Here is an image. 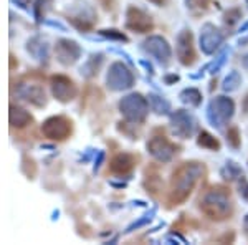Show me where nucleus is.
<instances>
[{
	"label": "nucleus",
	"mask_w": 248,
	"mask_h": 245,
	"mask_svg": "<svg viewBox=\"0 0 248 245\" xmlns=\"http://www.w3.org/2000/svg\"><path fill=\"white\" fill-rule=\"evenodd\" d=\"M203 172H205V167L197 161H187L175 167L170 178V191L167 202L170 206H181L186 202L203 176Z\"/></svg>",
	"instance_id": "1"
},
{
	"label": "nucleus",
	"mask_w": 248,
	"mask_h": 245,
	"mask_svg": "<svg viewBox=\"0 0 248 245\" xmlns=\"http://www.w3.org/2000/svg\"><path fill=\"white\" fill-rule=\"evenodd\" d=\"M202 214L207 215L210 220L222 222L233 215V204L230 200V191L222 186L210 187L203 192V196L199 200Z\"/></svg>",
	"instance_id": "2"
},
{
	"label": "nucleus",
	"mask_w": 248,
	"mask_h": 245,
	"mask_svg": "<svg viewBox=\"0 0 248 245\" xmlns=\"http://www.w3.org/2000/svg\"><path fill=\"white\" fill-rule=\"evenodd\" d=\"M119 113L127 123L142 124L149 113V101L141 93H129L119 99Z\"/></svg>",
	"instance_id": "3"
},
{
	"label": "nucleus",
	"mask_w": 248,
	"mask_h": 245,
	"mask_svg": "<svg viewBox=\"0 0 248 245\" xmlns=\"http://www.w3.org/2000/svg\"><path fill=\"white\" fill-rule=\"evenodd\" d=\"M235 114V103L229 96H215L207 106V119L214 128L222 130Z\"/></svg>",
	"instance_id": "4"
},
{
	"label": "nucleus",
	"mask_w": 248,
	"mask_h": 245,
	"mask_svg": "<svg viewBox=\"0 0 248 245\" xmlns=\"http://www.w3.org/2000/svg\"><path fill=\"white\" fill-rule=\"evenodd\" d=\"M42 132L46 139L50 141H66L71 134H73V121L63 114L50 116L42 124Z\"/></svg>",
	"instance_id": "5"
},
{
	"label": "nucleus",
	"mask_w": 248,
	"mask_h": 245,
	"mask_svg": "<svg viewBox=\"0 0 248 245\" xmlns=\"http://www.w3.org/2000/svg\"><path fill=\"white\" fill-rule=\"evenodd\" d=\"M134 85V75L129 66L123 62H114L109 65L106 73V86L111 91H124Z\"/></svg>",
	"instance_id": "6"
},
{
	"label": "nucleus",
	"mask_w": 248,
	"mask_h": 245,
	"mask_svg": "<svg viewBox=\"0 0 248 245\" xmlns=\"http://www.w3.org/2000/svg\"><path fill=\"white\" fill-rule=\"evenodd\" d=\"M199 123L194 114L186 110H175L170 113V130L174 136L181 139H189L197 132Z\"/></svg>",
	"instance_id": "7"
},
{
	"label": "nucleus",
	"mask_w": 248,
	"mask_h": 245,
	"mask_svg": "<svg viewBox=\"0 0 248 245\" xmlns=\"http://www.w3.org/2000/svg\"><path fill=\"white\" fill-rule=\"evenodd\" d=\"M146 147H147V152H149L155 161H159V163H170V161L174 159V156L177 154V149H179L174 143H170L169 139L164 136V132H161V134L154 132L149 138V141H147Z\"/></svg>",
	"instance_id": "8"
},
{
	"label": "nucleus",
	"mask_w": 248,
	"mask_h": 245,
	"mask_svg": "<svg viewBox=\"0 0 248 245\" xmlns=\"http://www.w3.org/2000/svg\"><path fill=\"white\" fill-rule=\"evenodd\" d=\"M175 55L177 60L184 66H192L197 60L194 47V35L189 29H184L179 32L177 38H175Z\"/></svg>",
	"instance_id": "9"
},
{
	"label": "nucleus",
	"mask_w": 248,
	"mask_h": 245,
	"mask_svg": "<svg viewBox=\"0 0 248 245\" xmlns=\"http://www.w3.org/2000/svg\"><path fill=\"white\" fill-rule=\"evenodd\" d=\"M50 90L53 98L60 103H70L77 98L78 88L71 78L65 75H53L50 78Z\"/></svg>",
	"instance_id": "10"
},
{
	"label": "nucleus",
	"mask_w": 248,
	"mask_h": 245,
	"mask_svg": "<svg viewBox=\"0 0 248 245\" xmlns=\"http://www.w3.org/2000/svg\"><path fill=\"white\" fill-rule=\"evenodd\" d=\"M142 50L146 51L147 55L154 57L162 66H166L167 63L170 62V57H172L170 45L166 38L161 37V35H151V37H147L142 42Z\"/></svg>",
	"instance_id": "11"
},
{
	"label": "nucleus",
	"mask_w": 248,
	"mask_h": 245,
	"mask_svg": "<svg viewBox=\"0 0 248 245\" xmlns=\"http://www.w3.org/2000/svg\"><path fill=\"white\" fill-rule=\"evenodd\" d=\"M126 29L136 33H149L154 29V22L142 9L129 5L126 10Z\"/></svg>",
	"instance_id": "12"
},
{
	"label": "nucleus",
	"mask_w": 248,
	"mask_h": 245,
	"mask_svg": "<svg viewBox=\"0 0 248 245\" xmlns=\"http://www.w3.org/2000/svg\"><path fill=\"white\" fill-rule=\"evenodd\" d=\"M81 47L78 45L75 40L70 38H60L55 45V55H57V60L62 63L63 66H71L81 58Z\"/></svg>",
	"instance_id": "13"
},
{
	"label": "nucleus",
	"mask_w": 248,
	"mask_h": 245,
	"mask_svg": "<svg viewBox=\"0 0 248 245\" xmlns=\"http://www.w3.org/2000/svg\"><path fill=\"white\" fill-rule=\"evenodd\" d=\"M222 43H223L222 32L214 23H205L201 29V38H199V47H201L202 53L214 55L222 47Z\"/></svg>",
	"instance_id": "14"
},
{
	"label": "nucleus",
	"mask_w": 248,
	"mask_h": 245,
	"mask_svg": "<svg viewBox=\"0 0 248 245\" xmlns=\"http://www.w3.org/2000/svg\"><path fill=\"white\" fill-rule=\"evenodd\" d=\"M68 22H70L77 30L81 32V33H86V32H91L94 29L96 12L93 10V7L88 5L86 2H81L77 7V12L68 17Z\"/></svg>",
	"instance_id": "15"
},
{
	"label": "nucleus",
	"mask_w": 248,
	"mask_h": 245,
	"mask_svg": "<svg viewBox=\"0 0 248 245\" xmlns=\"http://www.w3.org/2000/svg\"><path fill=\"white\" fill-rule=\"evenodd\" d=\"M15 93L20 99L33 104L37 108H45L48 103L46 93L38 83H18Z\"/></svg>",
	"instance_id": "16"
},
{
	"label": "nucleus",
	"mask_w": 248,
	"mask_h": 245,
	"mask_svg": "<svg viewBox=\"0 0 248 245\" xmlns=\"http://www.w3.org/2000/svg\"><path fill=\"white\" fill-rule=\"evenodd\" d=\"M136 163H138V159H136V156L131 154V152H118V154L109 161V172L123 178V176H127L134 171Z\"/></svg>",
	"instance_id": "17"
},
{
	"label": "nucleus",
	"mask_w": 248,
	"mask_h": 245,
	"mask_svg": "<svg viewBox=\"0 0 248 245\" xmlns=\"http://www.w3.org/2000/svg\"><path fill=\"white\" fill-rule=\"evenodd\" d=\"M27 51L33 57L37 62L40 63H48V58H50V47H48V42L42 35H35L31 37L29 42H27Z\"/></svg>",
	"instance_id": "18"
},
{
	"label": "nucleus",
	"mask_w": 248,
	"mask_h": 245,
	"mask_svg": "<svg viewBox=\"0 0 248 245\" xmlns=\"http://www.w3.org/2000/svg\"><path fill=\"white\" fill-rule=\"evenodd\" d=\"M9 123H10L12 128L22 130V128H27L29 124L33 123V116H31L27 110H23V108L15 106V104H10V108H9Z\"/></svg>",
	"instance_id": "19"
},
{
	"label": "nucleus",
	"mask_w": 248,
	"mask_h": 245,
	"mask_svg": "<svg viewBox=\"0 0 248 245\" xmlns=\"http://www.w3.org/2000/svg\"><path fill=\"white\" fill-rule=\"evenodd\" d=\"M103 62H105V57H103V53L90 55V58H88L86 62L83 63V66L79 68V73H81V76H85V78H93V76H96V75L99 73Z\"/></svg>",
	"instance_id": "20"
},
{
	"label": "nucleus",
	"mask_w": 248,
	"mask_h": 245,
	"mask_svg": "<svg viewBox=\"0 0 248 245\" xmlns=\"http://www.w3.org/2000/svg\"><path fill=\"white\" fill-rule=\"evenodd\" d=\"M147 101H149L151 110H153L155 114H169L170 103L167 101V99L164 98V96L155 95V93H151L149 96H147Z\"/></svg>",
	"instance_id": "21"
},
{
	"label": "nucleus",
	"mask_w": 248,
	"mask_h": 245,
	"mask_svg": "<svg viewBox=\"0 0 248 245\" xmlns=\"http://www.w3.org/2000/svg\"><path fill=\"white\" fill-rule=\"evenodd\" d=\"M179 99L187 104V106H192V108H197L202 104V93L197 90V88H186L179 93Z\"/></svg>",
	"instance_id": "22"
},
{
	"label": "nucleus",
	"mask_w": 248,
	"mask_h": 245,
	"mask_svg": "<svg viewBox=\"0 0 248 245\" xmlns=\"http://www.w3.org/2000/svg\"><path fill=\"white\" fill-rule=\"evenodd\" d=\"M197 146L203 147V149H209V151H220V147H222V144L217 138H215L214 134H210L209 131H201L197 136Z\"/></svg>",
	"instance_id": "23"
},
{
	"label": "nucleus",
	"mask_w": 248,
	"mask_h": 245,
	"mask_svg": "<svg viewBox=\"0 0 248 245\" xmlns=\"http://www.w3.org/2000/svg\"><path fill=\"white\" fill-rule=\"evenodd\" d=\"M220 176H222L225 180H235L243 176V169L235 163V161H227V163L223 164L222 169H220Z\"/></svg>",
	"instance_id": "24"
},
{
	"label": "nucleus",
	"mask_w": 248,
	"mask_h": 245,
	"mask_svg": "<svg viewBox=\"0 0 248 245\" xmlns=\"http://www.w3.org/2000/svg\"><path fill=\"white\" fill-rule=\"evenodd\" d=\"M53 5V0H35L33 3V17L37 23H43L45 22V15L48 9Z\"/></svg>",
	"instance_id": "25"
},
{
	"label": "nucleus",
	"mask_w": 248,
	"mask_h": 245,
	"mask_svg": "<svg viewBox=\"0 0 248 245\" xmlns=\"http://www.w3.org/2000/svg\"><path fill=\"white\" fill-rule=\"evenodd\" d=\"M242 85V76H240L238 71H230L229 75L225 76L222 83V90L225 93H232V91H237L238 86Z\"/></svg>",
	"instance_id": "26"
},
{
	"label": "nucleus",
	"mask_w": 248,
	"mask_h": 245,
	"mask_svg": "<svg viewBox=\"0 0 248 245\" xmlns=\"http://www.w3.org/2000/svg\"><path fill=\"white\" fill-rule=\"evenodd\" d=\"M229 55H230V47H225L217 55V58H215L212 63H209V73L210 75H217L218 71L223 68V65L227 63V60H229Z\"/></svg>",
	"instance_id": "27"
},
{
	"label": "nucleus",
	"mask_w": 248,
	"mask_h": 245,
	"mask_svg": "<svg viewBox=\"0 0 248 245\" xmlns=\"http://www.w3.org/2000/svg\"><path fill=\"white\" fill-rule=\"evenodd\" d=\"M154 215H155V207H154V209H151L149 212H146L144 215H141L138 220H134V222L131 224V226L127 227L124 232H126V234H131V232H134V230H138V229H141V227H144V226H147V224H149L151 220H153V217H154Z\"/></svg>",
	"instance_id": "28"
},
{
	"label": "nucleus",
	"mask_w": 248,
	"mask_h": 245,
	"mask_svg": "<svg viewBox=\"0 0 248 245\" xmlns=\"http://www.w3.org/2000/svg\"><path fill=\"white\" fill-rule=\"evenodd\" d=\"M103 38H108V40H114V42H121V43H127L129 38L127 35L124 33L121 30H116V29H106V30H99L98 32Z\"/></svg>",
	"instance_id": "29"
},
{
	"label": "nucleus",
	"mask_w": 248,
	"mask_h": 245,
	"mask_svg": "<svg viewBox=\"0 0 248 245\" xmlns=\"http://www.w3.org/2000/svg\"><path fill=\"white\" fill-rule=\"evenodd\" d=\"M227 143L229 146H232L233 149H238L242 146V134H240V130L237 126H232L227 131Z\"/></svg>",
	"instance_id": "30"
},
{
	"label": "nucleus",
	"mask_w": 248,
	"mask_h": 245,
	"mask_svg": "<svg viewBox=\"0 0 248 245\" xmlns=\"http://www.w3.org/2000/svg\"><path fill=\"white\" fill-rule=\"evenodd\" d=\"M240 18H242V12L238 9H230L229 12H225V15H223V22H225L227 25H233V23H237Z\"/></svg>",
	"instance_id": "31"
},
{
	"label": "nucleus",
	"mask_w": 248,
	"mask_h": 245,
	"mask_svg": "<svg viewBox=\"0 0 248 245\" xmlns=\"http://www.w3.org/2000/svg\"><path fill=\"white\" fill-rule=\"evenodd\" d=\"M238 192H240V197H242L243 200H247L248 202V180L245 176H242V178L238 179Z\"/></svg>",
	"instance_id": "32"
},
{
	"label": "nucleus",
	"mask_w": 248,
	"mask_h": 245,
	"mask_svg": "<svg viewBox=\"0 0 248 245\" xmlns=\"http://www.w3.org/2000/svg\"><path fill=\"white\" fill-rule=\"evenodd\" d=\"M103 161H105V151H98V152H96V156H94V164H93V172H94V174L99 171Z\"/></svg>",
	"instance_id": "33"
},
{
	"label": "nucleus",
	"mask_w": 248,
	"mask_h": 245,
	"mask_svg": "<svg viewBox=\"0 0 248 245\" xmlns=\"http://www.w3.org/2000/svg\"><path fill=\"white\" fill-rule=\"evenodd\" d=\"M179 75H166L164 76V82H166V85H174V83L179 82Z\"/></svg>",
	"instance_id": "34"
},
{
	"label": "nucleus",
	"mask_w": 248,
	"mask_h": 245,
	"mask_svg": "<svg viewBox=\"0 0 248 245\" xmlns=\"http://www.w3.org/2000/svg\"><path fill=\"white\" fill-rule=\"evenodd\" d=\"M14 5H17L20 7V9H29V5H30V0H10Z\"/></svg>",
	"instance_id": "35"
},
{
	"label": "nucleus",
	"mask_w": 248,
	"mask_h": 245,
	"mask_svg": "<svg viewBox=\"0 0 248 245\" xmlns=\"http://www.w3.org/2000/svg\"><path fill=\"white\" fill-rule=\"evenodd\" d=\"M46 25H51V27H55V29H58V30H62V32H65L66 29H65V25H62V23L60 22H50V20H48V22H45Z\"/></svg>",
	"instance_id": "36"
},
{
	"label": "nucleus",
	"mask_w": 248,
	"mask_h": 245,
	"mask_svg": "<svg viewBox=\"0 0 248 245\" xmlns=\"http://www.w3.org/2000/svg\"><path fill=\"white\" fill-rule=\"evenodd\" d=\"M141 65H142L144 68H146V70H147V71H149V73H151V75H153V73H154V68H153V65H151V63H147V62H146V60H141Z\"/></svg>",
	"instance_id": "37"
},
{
	"label": "nucleus",
	"mask_w": 248,
	"mask_h": 245,
	"mask_svg": "<svg viewBox=\"0 0 248 245\" xmlns=\"http://www.w3.org/2000/svg\"><path fill=\"white\" fill-rule=\"evenodd\" d=\"M99 3H101L103 7H105L106 10H109L111 9V5H113V0H98Z\"/></svg>",
	"instance_id": "38"
},
{
	"label": "nucleus",
	"mask_w": 248,
	"mask_h": 245,
	"mask_svg": "<svg viewBox=\"0 0 248 245\" xmlns=\"http://www.w3.org/2000/svg\"><path fill=\"white\" fill-rule=\"evenodd\" d=\"M242 110L243 113H245V116H248V95L243 98V103H242Z\"/></svg>",
	"instance_id": "39"
},
{
	"label": "nucleus",
	"mask_w": 248,
	"mask_h": 245,
	"mask_svg": "<svg viewBox=\"0 0 248 245\" xmlns=\"http://www.w3.org/2000/svg\"><path fill=\"white\" fill-rule=\"evenodd\" d=\"M243 234L248 239V214L245 215V219H243Z\"/></svg>",
	"instance_id": "40"
},
{
	"label": "nucleus",
	"mask_w": 248,
	"mask_h": 245,
	"mask_svg": "<svg viewBox=\"0 0 248 245\" xmlns=\"http://www.w3.org/2000/svg\"><path fill=\"white\" fill-rule=\"evenodd\" d=\"M242 65H243V68H245V70H248V53L242 57Z\"/></svg>",
	"instance_id": "41"
},
{
	"label": "nucleus",
	"mask_w": 248,
	"mask_h": 245,
	"mask_svg": "<svg viewBox=\"0 0 248 245\" xmlns=\"http://www.w3.org/2000/svg\"><path fill=\"white\" fill-rule=\"evenodd\" d=\"M14 68H15V57L10 55V70H14Z\"/></svg>",
	"instance_id": "42"
},
{
	"label": "nucleus",
	"mask_w": 248,
	"mask_h": 245,
	"mask_svg": "<svg viewBox=\"0 0 248 245\" xmlns=\"http://www.w3.org/2000/svg\"><path fill=\"white\" fill-rule=\"evenodd\" d=\"M151 3H154V5H162L164 2H166V0H149Z\"/></svg>",
	"instance_id": "43"
},
{
	"label": "nucleus",
	"mask_w": 248,
	"mask_h": 245,
	"mask_svg": "<svg viewBox=\"0 0 248 245\" xmlns=\"http://www.w3.org/2000/svg\"><path fill=\"white\" fill-rule=\"evenodd\" d=\"M186 3H187V7H190V3H192V0H186Z\"/></svg>",
	"instance_id": "44"
},
{
	"label": "nucleus",
	"mask_w": 248,
	"mask_h": 245,
	"mask_svg": "<svg viewBox=\"0 0 248 245\" xmlns=\"http://www.w3.org/2000/svg\"><path fill=\"white\" fill-rule=\"evenodd\" d=\"M245 2H247V5H248V0H245Z\"/></svg>",
	"instance_id": "45"
}]
</instances>
